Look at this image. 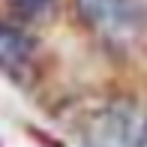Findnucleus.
I'll list each match as a JSON object with an SVG mask.
<instances>
[{
	"label": "nucleus",
	"mask_w": 147,
	"mask_h": 147,
	"mask_svg": "<svg viewBox=\"0 0 147 147\" xmlns=\"http://www.w3.org/2000/svg\"><path fill=\"white\" fill-rule=\"evenodd\" d=\"M81 9L96 24H123L126 21V0H81Z\"/></svg>",
	"instance_id": "1"
},
{
	"label": "nucleus",
	"mask_w": 147,
	"mask_h": 147,
	"mask_svg": "<svg viewBox=\"0 0 147 147\" xmlns=\"http://www.w3.org/2000/svg\"><path fill=\"white\" fill-rule=\"evenodd\" d=\"M24 57H27V42L15 30L0 27V63H15V60H24Z\"/></svg>",
	"instance_id": "2"
}]
</instances>
